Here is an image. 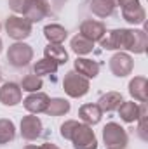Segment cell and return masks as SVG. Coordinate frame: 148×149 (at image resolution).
Segmentation results:
<instances>
[{"label":"cell","mask_w":148,"mask_h":149,"mask_svg":"<svg viewBox=\"0 0 148 149\" xmlns=\"http://www.w3.org/2000/svg\"><path fill=\"white\" fill-rule=\"evenodd\" d=\"M59 134L63 139L73 142V149H98V139L94 135V130L85 123H80L77 120H66L59 127Z\"/></svg>","instance_id":"6da1fadb"},{"label":"cell","mask_w":148,"mask_h":149,"mask_svg":"<svg viewBox=\"0 0 148 149\" xmlns=\"http://www.w3.org/2000/svg\"><path fill=\"white\" fill-rule=\"evenodd\" d=\"M120 40H122V50H129L134 54H143L147 50L148 37L143 30H131V28H120Z\"/></svg>","instance_id":"7a4b0ae2"},{"label":"cell","mask_w":148,"mask_h":149,"mask_svg":"<svg viewBox=\"0 0 148 149\" xmlns=\"http://www.w3.org/2000/svg\"><path fill=\"white\" fill-rule=\"evenodd\" d=\"M91 85H89V80L82 74H78L75 70L68 71L63 78V90L72 97V99H80L84 97L87 92H89Z\"/></svg>","instance_id":"3957f363"},{"label":"cell","mask_w":148,"mask_h":149,"mask_svg":"<svg viewBox=\"0 0 148 149\" xmlns=\"http://www.w3.org/2000/svg\"><path fill=\"white\" fill-rule=\"evenodd\" d=\"M103 141H105L106 149H124L129 142V137H127L125 128H122L115 121H110L103 128Z\"/></svg>","instance_id":"277c9868"},{"label":"cell","mask_w":148,"mask_h":149,"mask_svg":"<svg viewBox=\"0 0 148 149\" xmlns=\"http://www.w3.org/2000/svg\"><path fill=\"white\" fill-rule=\"evenodd\" d=\"M33 59V49L25 43V42H16L12 45H9L7 50V61L12 68H25L30 64V61Z\"/></svg>","instance_id":"5b68a950"},{"label":"cell","mask_w":148,"mask_h":149,"mask_svg":"<svg viewBox=\"0 0 148 149\" xmlns=\"http://www.w3.org/2000/svg\"><path fill=\"white\" fill-rule=\"evenodd\" d=\"M32 30H33V24L25 19V17H19V16H9L5 19V31L7 35L18 42H23L25 38H28L32 35Z\"/></svg>","instance_id":"8992f818"},{"label":"cell","mask_w":148,"mask_h":149,"mask_svg":"<svg viewBox=\"0 0 148 149\" xmlns=\"http://www.w3.org/2000/svg\"><path fill=\"white\" fill-rule=\"evenodd\" d=\"M115 5H120L122 17L129 24H143L145 23L147 14L140 3V0H117Z\"/></svg>","instance_id":"52a82bcc"},{"label":"cell","mask_w":148,"mask_h":149,"mask_svg":"<svg viewBox=\"0 0 148 149\" xmlns=\"http://www.w3.org/2000/svg\"><path fill=\"white\" fill-rule=\"evenodd\" d=\"M110 71L117 78H124L127 74L132 73V68H134V61L129 54L125 52H117L110 57Z\"/></svg>","instance_id":"ba28073f"},{"label":"cell","mask_w":148,"mask_h":149,"mask_svg":"<svg viewBox=\"0 0 148 149\" xmlns=\"http://www.w3.org/2000/svg\"><path fill=\"white\" fill-rule=\"evenodd\" d=\"M42 130H44V125L40 121L37 114H26L23 116L21 120V137L25 141H37L38 137L42 135Z\"/></svg>","instance_id":"9c48e42d"},{"label":"cell","mask_w":148,"mask_h":149,"mask_svg":"<svg viewBox=\"0 0 148 149\" xmlns=\"http://www.w3.org/2000/svg\"><path fill=\"white\" fill-rule=\"evenodd\" d=\"M23 99V90L18 83L7 81L0 87V102L4 106H16Z\"/></svg>","instance_id":"30bf717a"},{"label":"cell","mask_w":148,"mask_h":149,"mask_svg":"<svg viewBox=\"0 0 148 149\" xmlns=\"http://www.w3.org/2000/svg\"><path fill=\"white\" fill-rule=\"evenodd\" d=\"M106 33V26L101 21H94V19H85L80 24V35L85 37L91 42H99Z\"/></svg>","instance_id":"8fae6325"},{"label":"cell","mask_w":148,"mask_h":149,"mask_svg":"<svg viewBox=\"0 0 148 149\" xmlns=\"http://www.w3.org/2000/svg\"><path fill=\"white\" fill-rule=\"evenodd\" d=\"M23 106H25V109L30 113V114L45 113L47 106H49V95L44 94V92H33V94H30L23 101Z\"/></svg>","instance_id":"7c38bea8"},{"label":"cell","mask_w":148,"mask_h":149,"mask_svg":"<svg viewBox=\"0 0 148 149\" xmlns=\"http://www.w3.org/2000/svg\"><path fill=\"white\" fill-rule=\"evenodd\" d=\"M101 116H103V111H101V108L98 104H84L78 109V118L89 127L98 125L101 121Z\"/></svg>","instance_id":"4fadbf2b"},{"label":"cell","mask_w":148,"mask_h":149,"mask_svg":"<svg viewBox=\"0 0 148 149\" xmlns=\"http://www.w3.org/2000/svg\"><path fill=\"white\" fill-rule=\"evenodd\" d=\"M124 102V97L120 92H115V90H110L106 94H103L99 99H98V106L101 108L103 113H111L115 109H118V106Z\"/></svg>","instance_id":"5bb4252c"},{"label":"cell","mask_w":148,"mask_h":149,"mask_svg":"<svg viewBox=\"0 0 148 149\" xmlns=\"http://www.w3.org/2000/svg\"><path fill=\"white\" fill-rule=\"evenodd\" d=\"M75 71L82 76H85L87 80L96 78L99 74V64L92 59H87V57H77L75 59Z\"/></svg>","instance_id":"9a60e30c"},{"label":"cell","mask_w":148,"mask_h":149,"mask_svg":"<svg viewBox=\"0 0 148 149\" xmlns=\"http://www.w3.org/2000/svg\"><path fill=\"white\" fill-rule=\"evenodd\" d=\"M147 88L148 81L145 76H134L129 81V94L138 102H147Z\"/></svg>","instance_id":"2e32d148"},{"label":"cell","mask_w":148,"mask_h":149,"mask_svg":"<svg viewBox=\"0 0 148 149\" xmlns=\"http://www.w3.org/2000/svg\"><path fill=\"white\" fill-rule=\"evenodd\" d=\"M44 56H45L47 59L54 61L58 66L68 63V52H66V49H65L61 43H49V45L44 49Z\"/></svg>","instance_id":"e0dca14e"},{"label":"cell","mask_w":148,"mask_h":149,"mask_svg":"<svg viewBox=\"0 0 148 149\" xmlns=\"http://www.w3.org/2000/svg\"><path fill=\"white\" fill-rule=\"evenodd\" d=\"M118 116L125 123H134L140 118V104L134 101H124L118 106Z\"/></svg>","instance_id":"ac0fdd59"},{"label":"cell","mask_w":148,"mask_h":149,"mask_svg":"<svg viewBox=\"0 0 148 149\" xmlns=\"http://www.w3.org/2000/svg\"><path fill=\"white\" fill-rule=\"evenodd\" d=\"M45 16H47V12H45V7L40 3V0H30L26 9L23 10V17L28 19L32 24L33 23H40Z\"/></svg>","instance_id":"d6986e66"},{"label":"cell","mask_w":148,"mask_h":149,"mask_svg":"<svg viewBox=\"0 0 148 149\" xmlns=\"http://www.w3.org/2000/svg\"><path fill=\"white\" fill-rule=\"evenodd\" d=\"M89 9H91V12H92L94 16L105 19V17H108V16L113 14V10H115V2H113V0H91Z\"/></svg>","instance_id":"ffe728a7"},{"label":"cell","mask_w":148,"mask_h":149,"mask_svg":"<svg viewBox=\"0 0 148 149\" xmlns=\"http://www.w3.org/2000/svg\"><path fill=\"white\" fill-rule=\"evenodd\" d=\"M44 37L49 43H63L68 37V31L61 24H47L44 28Z\"/></svg>","instance_id":"44dd1931"},{"label":"cell","mask_w":148,"mask_h":149,"mask_svg":"<svg viewBox=\"0 0 148 149\" xmlns=\"http://www.w3.org/2000/svg\"><path fill=\"white\" fill-rule=\"evenodd\" d=\"M70 47H72V50L77 54V57H80V56H85V54H91V52H92L94 42L87 40L85 37H82V35L78 33V35H75V37L72 38Z\"/></svg>","instance_id":"7402d4cb"},{"label":"cell","mask_w":148,"mask_h":149,"mask_svg":"<svg viewBox=\"0 0 148 149\" xmlns=\"http://www.w3.org/2000/svg\"><path fill=\"white\" fill-rule=\"evenodd\" d=\"M101 47L105 50H118L122 52V40H120V28L118 30H111V31H106L105 37L99 40Z\"/></svg>","instance_id":"603a6c76"},{"label":"cell","mask_w":148,"mask_h":149,"mask_svg":"<svg viewBox=\"0 0 148 149\" xmlns=\"http://www.w3.org/2000/svg\"><path fill=\"white\" fill-rule=\"evenodd\" d=\"M70 111V102L66 99H61V97H54V99H49V106L45 113L49 116H63Z\"/></svg>","instance_id":"cb8c5ba5"},{"label":"cell","mask_w":148,"mask_h":149,"mask_svg":"<svg viewBox=\"0 0 148 149\" xmlns=\"http://www.w3.org/2000/svg\"><path fill=\"white\" fill-rule=\"evenodd\" d=\"M16 137V127L12 123V120L7 118H0V144H9L12 142Z\"/></svg>","instance_id":"d4e9b609"},{"label":"cell","mask_w":148,"mask_h":149,"mask_svg":"<svg viewBox=\"0 0 148 149\" xmlns=\"http://www.w3.org/2000/svg\"><path fill=\"white\" fill-rule=\"evenodd\" d=\"M58 64L54 63V61H51V59H47V57H44V59H40L37 61L35 64H33V74H37V76H45V74H56L58 71Z\"/></svg>","instance_id":"484cf974"},{"label":"cell","mask_w":148,"mask_h":149,"mask_svg":"<svg viewBox=\"0 0 148 149\" xmlns=\"http://www.w3.org/2000/svg\"><path fill=\"white\" fill-rule=\"evenodd\" d=\"M19 87H21V90L33 94V92H40V88L44 87V81H42V78L37 76V74H26L21 80V85Z\"/></svg>","instance_id":"4316f807"},{"label":"cell","mask_w":148,"mask_h":149,"mask_svg":"<svg viewBox=\"0 0 148 149\" xmlns=\"http://www.w3.org/2000/svg\"><path fill=\"white\" fill-rule=\"evenodd\" d=\"M40 3L45 7L47 16H56L61 12V9L65 7L66 0H40Z\"/></svg>","instance_id":"83f0119b"},{"label":"cell","mask_w":148,"mask_h":149,"mask_svg":"<svg viewBox=\"0 0 148 149\" xmlns=\"http://www.w3.org/2000/svg\"><path fill=\"white\" fill-rule=\"evenodd\" d=\"M138 121H140V127H138L140 137L143 141H148V135H147V104L145 102H141V106H140V118H138Z\"/></svg>","instance_id":"f1b7e54d"},{"label":"cell","mask_w":148,"mask_h":149,"mask_svg":"<svg viewBox=\"0 0 148 149\" xmlns=\"http://www.w3.org/2000/svg\"><path fill=\"white\" fill-rule=\"evenodd\" d=\"M28 3H30V0H9V9L16 14H23V10L26 9Z\"/></svg>","instance_id":"f546056e"},{"label":"cell","mask_w":148,"mask_h":149,"mask_svg":"<svg viewBox=\"0 0 148 149\" xmlns=\"http://www.w3.org/2000/svg\"><path fill=\"white\" fill-rule=\"evenodd\" d=\"M38 149H59L56 144H52V142H45V144H42V146H38Z\"/></svg>","instance_id":"4dcf8cb0"},{"label":"cell","mask_w":148,"mask_h":149,"mask_svg":"<svg viewBox=\"0 0 148 149\" xmlns=\"http://www.w3.org/2000/svg\"><path fill=\"white\" fill-rule=\"evenodd\" d=\"M23 149H38L37 146H26V148H23Z\"/></svg>","instance_id":"1f68e13d"},{"label":"cell","mask_w":148,"mask_h":149,"mask_svg":"<svg viewBox=\"0 0 148 149\" xmlns=\"http://www.w3.org/2000/svg\"><path fill=\"white\" fill-rule=\"evenodd\" d=\"M2 47H4V45H2V40H0V52H2Z\"/></svg>","instance_id":"d6a6232c"},{"label":"cell","mask_w":148,"mask_h":149,"mask_svg":"<svg viewBox=\"0 0 148 149\" xmlns=\"http://www.w3.org/2000/svg\"><path fill=\"white\" fill-rule=\"evenodd\" d=\"M0 30H2V24H0Z\"/></svg>","instance_id":"836d02e7"},{"label":"cell","mask_w":148,"mask_h":149,"mask_svg":"<svg viewBox=\"0 0 148 149\" xmlns=\"http://www.w3.org/2000/svg\"><path fill=\"white\" fill-rule=\"evenodd\" d=\"M113 2H117V0H113Z\"/></svg>","instance_id":"e575fe53"},{"label":"cell","mask_w":148,"mask_h":149,"mask_svg":"<svg viewBox=\"0 0 148 149\" xmlns=\"http://www.w3.org/2000/svg\"><path fill=\"white\" fill-rule=\"evenodd\" d=\"M0 80H2V76H0Z\"/></svg>","instance_id":"d590c367"}]
</instances>
